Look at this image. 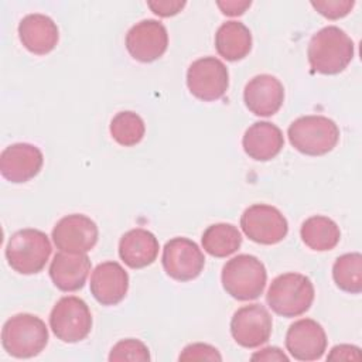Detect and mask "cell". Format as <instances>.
Masks as SVG:
<instances>
[{"mask_svg":"<svg viewBox=\"0 0 362 362\" xmlns=\"http://www.w3.org/2000/svg\"><path fill=\"white\" fill-rule=\"evenodd\" d=\"M287 136L297 151L305 156H324L337 146L339 129L325 116L308 115L291 122Z\"/></svg>","mask_w":362,"mask_h":362,"instance_id":"cell-5","label":"cell"},{"mask_svg":"<svg viewBox=\"0 0 362 362\" xmlns=\"http://www.w3.org/2000/svg\"><path fill=\"white\" fill-rule=\"evenodd\" d=\"M180 361H222L219 351L209 344H189L180 354Z\"/></svg>","mask_w":362,"mask_h":362,"instance_id":"cell-29","label":"cell"},{"mask_svg":"<svg viewBox=\"0 0 362 362\" xmlns=\"http://www.w3.org/2000/svg\"><path fill=\"white\" fill-rule=\"evenodd\" d=\"M202 247L214 257H226L235 253L242 245V235L232 223H214L208 226L201 238Z\"/></svg>","mask_w":362,"mask_h":362,"instance_id":"cell-24","label":"cell"},{"mask_svg":"<svg viewBox=\"0 0 362 362\" xmlns=\"http://www.w3.org/2000/svg\"><path fill=\"white\" fill-rule=\"evenodd\" d=\"M90 272V260L86 253L58 252L49 264V277L61 291L81 290Z\"/></svg>","mask_w":362,"mask_h":362,"instance_id":"cell-18","label":"cell"},{"mask_svg":"<svg viewBox=\"0 0 362 362\" xmlns=\"http://www.w3.org/2000/svg\"><path fill=\"white\" fill-rule=\"evenodd\" d=\"M359 351L361 349L355 345L341 344V345H337L331 349L327 359L328 361H361Z\"/></svg>","mask_w":362,"mask_h":362,"instance_id":"cell-31","label":"cell"},{"mask_svg":"<svg viewBox=\"0 0 362 362\" xmlns=\"http://www.w3.org/2000/svg\"><path fill=\"white\" fill-rule=\"evenodd\" d=\"M215 48L226 61L243 59L252 49L250 30L240 21L223 23L216 30Z\"/></svg>","mask_w":362,"mask_h":362,"instance_id":"cell-22","label":"cell"},{"mask_svg":"<svg viewBox=\"0 0 362 362\" xmlns=\"http://www.w3.org/2000/svg\"><path fill=\"white\" fill-rule=\"evenodd\" d=\"M49 327L54 335L62 342H79L85 339L92 329L90 310L82 298L65 296L52 307Z\"/></svg>","mask_w":362,"mask_h":362,"instance_id":"cell-7","label":"cell"},{"mask_svg":"<svg viewBox=\"0 0 362 362\" xmlns=\"http://www.w3.org/2000/svg\"><path fill=\"white\" fill-rule=\"evenodd\" d=\"M147 6L151 8V11L160 17H171L178 14L184 6L185 1L181 0H156V1H147Z\"/></svg>","mask_w":362,"mask_h":362,"instance_id":"cell-30","label":"cell"},{"mask_svg":"<svg viewBox=\"0 0 362 362\" xmlns=\"http://www.w3.org/2000/svg\"><path fill=\"white\" fill-rule=\"evenodd\" d=\"M284 342L288 354L297 361H317L327 351V334L322 325L311 318L294 321Z\"/></svg>","mask_w":362,"mask_h":362,"instance_id":"cell-14","label":"cell"},{"mask_svg":"<svg viewBox=\"0 0 362 362\" xmlns=\"http://www.w3.org/2000/svg\"><path fill=\"white\" fill-rule=\"evenodd\" d=\"M48 344V328L45 322L33 314L21 313L8 318L1 329V345L4 351L20 359L41 354Z\"/></svg>","mask_w":362,"mask_h":362,"instance_id":"cell-2","label":"cell"},{"mask_svg":"<svg viewBox=\"0 0 362 362\" xmlns=\"http://www.w3.org/2000/svg\"><path fill=\"white\" fill-rule=\"evenodd\" d=\"M332 279L339 290L359 294L362 291V255L354 252L339 256L332 266Z\"/></svg>","mask_w":362,"mask_h":362,"instance_id":"cell-25","label":"cell"},{"mask_svg":"<svg viewBox=\"0 0 362 362\" xmlns=\"http://www.w3.org/2000/svg\"><path fill=\"white\" fill-rule=\"evenodd\" d=\"M168 47V33L163 23L157 20H141L126 34V48L129 54L140 62L158 59Z\"/></svg>","mask_w":362,"mask_h":362,"instance_id":"cell-13","label":"cell"},{"mask_svg":"<svg viewBox=\"0 0 362 362\" xmlns=\"http://www.w3.org/2000/svg\"><path fill=\"white\" fill-rule=\"evenodd\" d=\"M161 263L165 273L177 281L197 279L205 266V256L188 238H173L163 247Z\"/></svg>","mask_w":362,"mask_h":362,"instance_id":"cell-10","label":"cell"},{"mask_svg":"<svg viewBox=\"0 0 362 362\" xmlns=\"http://www.w3.org/2000/svg\"><path fill=\"white\" fill-rule=\"evenodd\" d=\"M109 130L116 143L124 147H132L141 141L146 133V126L137 113L123 110L113 116Z\"/></svg>","mask_w":362,"mask_h":362,"instance_id":"cell-26","label":"cell"},{"mask_svg":"<svg viewBox=\"0 0 362 362\" xmlns=\"http://www.w3.org/2000/svg\"><path fill=\"white\" fill-rule=\"evenodd\" d=\"M242 146L245 153L256 161L274 158L284 146L281 130L270 122H256L243 134Z\"/></svg>","mask_w":362,"mask_h":362,"instance_id":"cell-20","label":"cell"},{"mask_svg":"<svg viewBox=\"0 0 362 362\" xmlns=\"http://www.w3.org/2000/svg\"><path fill=\"white\" fill-rule=\"evenodd\" d=\"M18 37L21 44L35 55L51 52L59 38L58 27L54 20L45 14L34 13L25 16L18 24Z\"/></svg>","mask_w":362,"mask_h":362,"instance_id":"cell-19","label":"cell"},{"mask_svg":"<svg viewBox=\"0 0 362 362\" xmlns=\"http://www.w3.org/2000/svg\"><path fill=\"white\" fill-rule=\"evenodd\" d=\"M44 163L41 150L30 143H14L6 147L0 156L1 175L14 184L34 178Z\"/></svg>","mask_w":362,"mask_h":362,"instance_id":"cell-15","label":"cell"},{"mask_svg":"<svg viewBox=\"0 0 362 362\" xmlns=\"http://www.w3.org/2000/svg\"><path fill=\"white\" fill-rule=\"evenodd\" d=\"M240 228L250 240L260 245H276L288 232L284 215L276 206L266 204H255L246 208L240 216Z\"/></svg>","mask_w":362,"mask_h":362,"instance_id":"cell-9","label":"cell"},{"mask_svg":"<svg viewBox=\"0 0 362 362\" xmlns=\"http://www.w3.org/2000/svg\"><path fill=\"white\" fill-rule=\"evenodd\" d=\"M252 361H284L287 362L288 361V356L277 346H266L257 352H255L252 356H250Z\"/></svg>","mask_w":362,"mask_h":362,"instance_id":"cell-33","label":"cell"},{"mask_svg":"<svg viewBox=\"0 0 362 362\" xmlns=\"http://www.w3.org/2000/svg\"><path fill=\"white\" fill-rule=\"evenodd\" d=\"M266 301L281 317H298L311 307L314 301V286L304 274L284 273L272 281Z\"/></svg>","mask_w":362,"mask_h":362,"instance_id":"cell-4","label":"cell"},{"mask_svg":"<svg viewBox=\"0 0 362 362\" xmlns=\"http://www.w3.org/2000/svg\"><path fill=\"white\" fill-rule=\"evenodd\" d=\"M311 6L324 17L329 20H338L348 16L355 6L354 0H324L311 1Z\"/></svg>","mask_w":362,"mask_h":362,"instance_id":"cell-28","label":"cell"},{"mask_svg":"<svg viewBox=\"0 0 362 362\" xmlns=\"http://www.w3.org/2000/svg\"><path fill=\"white\" fill-rule=\"evenodd\" d=\"M355 47L351 37L335 25H328L317 31L307 48L308 62L313 71L322 75H337L342 72L354 58Z\"/></svg>","mask_w":362,"mask_h":362,"instance_id":"cell-1","label":"cell"},{"mask_svg":"<svg viewBox=\"0 0 362 362\" xmlns=\"http://www.w3.org/2000/svg\"><path fill=\"white\" fill-rule=\"evenodd\" d=\"M252 4L250 0H243V1H238V0H226V1H216V6L221 8V11L225 16H240L246 11V8H249Z\"/></svg>","mask_w":362,"mask_h":362,"instance_id":"cell-32","label":"cell"},{"mask_svg":"<svg viewBox=\"0 0 362 362\" xmlns=\"http://www.w3.org/2000/svg\"><path fill=\"white\" fill-rule=\"evenodd\" d=\"M243 100L246 107L256 116H272L279 112L284 100L283 83L273 75L260 74L253 76L245 86Z\"/></svg>","mask_w":362,"mask_h":362,"instance_id":"cell-16","label":"cell"},{"mask_svg":"<svg viewBox=\"0 0 362 362\" xmlns=\"http://www.w3.org/2000/svg\"><path fill=\"white\" fill-rule=\"evenodd\" d=\"M96 223L82 214L61 218L52 229V240L61 252L86 253L98 242Z\"/></svg>","mask_w":362,"mask_h":362,"instance_id":"cell-12","label":"cell"},{"mask_svg":"<svg viewBox=\"0 0 362 362\" xmlns=\"http://www.w3.org/2000/svg\"><path fill=\"white\" fill-rule=\"evenodd\" d=\"M221 280L230 297L239 301H249L260 297L263 293L267 272L256 256L238 255L223 264Z\"/></svg>","mask_w":362,"mask_h":362,"instance_id":"cell-3","label":"cell"},{"mask_svg":"<svg viewBox=\"0 0 362 362\" xmlns=\"http://www.w3.org/2000/svg\"><path fill=\"white\" fill-rule=\"evenodd\" d=\"M110 362H119V361H139V362H147L150 361V352L148 348L139 339L127 338L119 341L109 354Z\"/></svg>","mask_w":362,"mask_h":362,"instance_id":"cell-27","label":"cell"},{"mask_svg":"<svg viewBox=\"0 0 362 362\" xmlns=\"http://www.w3.org/2000/svg\"><path fill=\"white\" fill-rule=\"evenodd\" d=\"M187 86L199 100H218L226 93L229 86L228 68L215 57L199 58L188 66Z\"/></svg>","mask_w":362,"mask_h":362,"instance_id":"cell-8","label":"cell"},{"mask_svg":"<svg viewBox=\"0 0 362 362\" xmlns=\"http://www.w3.org/2000/svg\"><path fill=\"white\" fill-rule=\"evenodd\" d=\"M273 321L262 304H249L238 308L230 320V334L243 348H257L269 341Z\"/></svg>","mask_w":362,"mask_h":362,"instance_id":"cell-11","label":"cell"},{"mask_svg":"<svg viewBox=\"0 0 362 362\" xmlns=\"http://www.w3.org/2000/svg\"><path fill=\"white\" fill-rule=\"evenodd\" d=\"M90 293L102 305L119 304L129 290V274L117 262L98 264L90 276Z\"/></svg>","mask_w":362,"mask_h":362,"instance_id":"cell-17","label":"cell"},{"mask_svg":"<svg viewBox=\"0 0 362 362\" xmlns=\"http://www.w3.org/2000/svg\"><path fill=\"white\" fill-rule=\"evenodd\" d=\"M303 242L313 250L325 252L334 249L339 239L341 230L338 225L328 216L314 215L307 218L300 229Z\"/></svg>","mask_w":362,"mask_h":362,"instance_id":"cell-23","label":"cell"},{"mask_svg":"<svg viewBox=\"0 0 362 362\" xmlns=\"http://www.w3.org/2000/svg\"><path fill=\"white\" fill-rule=\"evenodd\" d=\"M51 252L48 236L42 230L27 228L10 236L6 246V259L14 272L35 274L45 267Z\"/></svg>","mask_w":362,"mask_h":362,"instance_id":"cell-6","label":"cell"},{"mask_svg":"<svg viewBox=\"0 0 362 362\" xmlns=\"http://www.w3.org/2000/svg\"><path fill=\"white\" fill-rule=\"evenodd\" d=\"M158 249L157 238L143 228L126 232L119 242V256L132 269L150 266L157 259Z\"/></svg>","mask_w":362,"mask_h":362,"instance_id":"cell-21","label":"cell"}]
</instances>
